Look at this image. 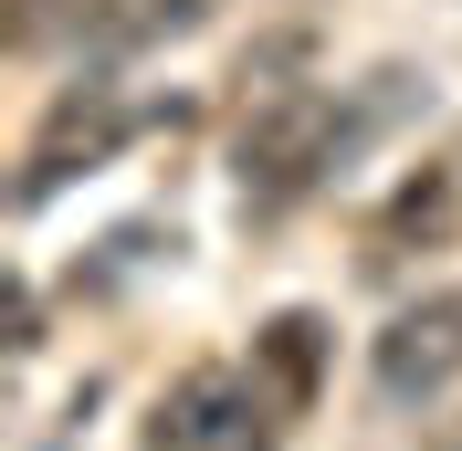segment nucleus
<instances>
[{
    "label": "nucleus",
    "instance_id": "obj_8",
    "mask_svg": "<svg viewBox=\"0 0 462 451\" xmlns=\"http://www.w3.org/2000/svg\"><path fill=\"white\" fill-rule=\"evenodd\" d=\"M420 451H462V410H452V420H431V441H420Z\"/></svg>",
    "mask_w": 462,
    "mask_h": 451
},
{
    "label": "nucleus",
    "instance_id": "obj_7",
    "mask_svg": "<svg viewBox=\"0 0 462 451\" xmlns=\"http://www.w3.org/2000/svg\"><path fill=\"white\" fill-rule=\"evenodd\" d=\"M210 11H221V0H137V11H126V32H137V42H169V32H200Z\"/></svg>",
    "mask_w": 462,
    "mask_h": 451
},
{
    "label": "nucleus",
    "instance_id": "obj_6",
    "mask_svg": "<svg viewBox=\"0 0 462 451\" xmlns=\"http://www.w3.org/2000/svg\"><path fill=\"white\" fill-rule=\"evenodd\" d=\"M452 231H462V169L420 158L400 189L378 199V221H368V262H400V253H452Z\"/></svg>",
    "mask_w": 462,
    "mask_h": 451
},
{
    "label": "nucleus",
    "instance_id": "obj_3",
    "mask_svg": "<svg viewBox=\"0 0 462 451\" xmlns=\"http://www.w3.org/2000/svg\"><path fill=\"white\" fill-rule=\"evenodd\" d=\"M126 126H137L126 85H106V74L53 85V106H42V126H32V147H22V189H11V199H22V210H42L74 169H106L116 147H126Z\"/></svg>",
    "mask_w": 462,
    "mask_h": 451
},
{
    "label": "nucleus",
    "instance_id": "obj_2",
    "mask_svg": "<svg viewBox=\"0 0 462 451\" xmlns=\"http://www.w3.org/2000/svg\"><path fill=\"white\" fill-rule=\"evenodd\" d=\"M284 441V410L263 399L253 367H189L169 399H158V420H147V451H273Z\"/></svg>",
    "mask_w": 462,
    "mask_h": 451
},
{
    "label": "nucleus",
    "instance_id": "obj_1",
    "mask_svg": "<svg viewBox=\"0 0 462 451\" xmlns=\"http://www.w3.org/2000/svg\"><path fill=\"white\" fill-rule=\"evenodd\" d=\"M337 158H346L337 95L326 85H273L253 115H242V137H231V199H242V221H284Z\"/></svg>",
    "mask_w": 462,
    "mask_h": 451
},
{
    "label": "nucleus",
    "instance_id": "obj_5",
    "mask_svg": "<svg viewBox=\"0 0 462 451\" xmlns=\"http://www.w3.org/2000/svg\"><path fill=\"white\" fill-rule=\"evenodd\" d=\"M326 346H337V326H326L316 305H284V315L253 326V378H263V399H273L284 420H305L326 399Z\"/></svg>",
    "mask_w": 462,
    "mask_h": 451
},
{
    "label": "nucleus",
    "instance_id": "obj_4",
    "mask_svg": "<svg viewBox=\"0 0 462 451\" xmlns=\"http://www.w3.org/2000/svg\"><path fill=\"white\" fill-rule=\"evenodd\" d=\"M452 378H462V283H441V294H420V305H400L378 326L368 389L389 399V410H431Z\"/></svg>",
    "mask_w": 462,
    "mask_h": 451
}]
</instances>
